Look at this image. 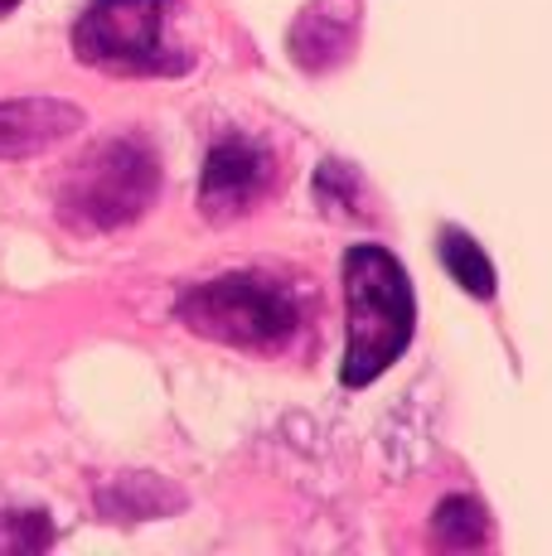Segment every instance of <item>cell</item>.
Listing matches in <instances>:
<instances>
[{"mask_svg":"<svg viewBox=\"0 0 552 556\" xmlns=\"http://www.w3.org/2000/svg\"><path fill=\"white\" fill-rule=\"evenodd\" d=\"M179 325H189L195 334L218 339V344L238 349H272L301 329V305L286 286L262 281V276H218V281L189 286L175 301Z\"/></svg>","mask_w":552,"mask_h":556,"instance_id":"obj_2","label":"cell"},{"mask_svg":"<svg viewBox=\"0 0 552 556\" xmlns=\"http://www.w3.org/2000/svg\"><path fill=\"white\" fill-rule=\"evenodd\" d=\"M185 498L179 489H170L161 475H116L98 489V508L112 522H136V518H165L175 513Z\"/></svg>","mask_w":552,"mask_h":556,"instance_id":"obj_8","label":"cell"},{"mask_svg":"<svg viewBox=\"0 0 552 556\" xmlns=\"http://www.w3.org/2000/svg\"><path fill=\"white\" fill-rule=\"evenodd\" d=\"M437 252H441V266L455 276V286H461L465 295L490 301L494 295V266H490V256H485V248L471 238V232L446 228L437 238Z\"/></svg>","mask_w":552,"mask_h":556,"instance_id":"obj_9","label":"cell"},{"mask_svg":"<svg viewBox=\"0 0 552 556\" xmlns=\"http://www.w3.org/2000/svg\"><path fill=\"white\" fill-rule=\"evenodd\" d=\"M83 126V112L59 98H10L0 102V160H29L68 141Z\"/></svg>","mask_w":552,"mask_h":556,"instance_id":"obj_7","label":"cell"},{"mask_svg":"<svg viewBox=\"0 0 552 556\" xmlns=\"http://www.w3.org/2000/svg\"><path fill=\"white\" fill-rule=\"evenodd\" d=\"M344 305H349V344H344V388H368L398 363L412 339V281L398 256L374 242L344 252Z\"/></svg>","mask_w":552,"mask_h":556,"instance_id":"obj_1","label":"cell"},{"mask_svg":"<svg viewBox=\"0 0 552 556\" xmlns=\"http://www.w3.org/2000/svg\"><path fill=\"white\" fill-rule=\"evenodd\" d=\"M175 0H92L73 25V53L108 73H185L189 53L170 45Z\"/></svg>","mask_w":552,"mask_h":556,"instance_id":"obj_4","label":"cell"},{"mask_svg":"<svg viewBox=\"0 0 552 556\" xmlns=\"http://www.w3.org/2000/svg\"><path fill=\"white\" fill-rule=\"evenodd\" d=\"M431 538L451 552H475L490 542V508L475 498H446L431 518Z\"/></svg>","mask_w":552,"mask_h":556,"instance_id":"obj_10","label":"cell"},{"mask_svg":"<svg viewBox=\"0 0 552 556\" xmlns=\"http://www.w3.org/2000/svg\"><path fill=\"white\" fill-rule=\"evenodd\" d=\"M354 194H359V179H354V169H349V165H339V160H325V165H321V175H315V199H321V203H330V208L354 213ZM330 208H325V213H330Z\"/></svg>","mask_w":552,"mask_h":556,"instance_id":"obj_11","label":"cell"},{"mask_svg":"<svg viewBox=\"0 0 552 556\" xmlns=\"http://www.w3.org/2000/svg\"><path fill=\"white\" fill-rule=\"evenodd\" d=\"M155 189H161L155 155L131 136H116V141H102L98 151H88L68 169V179L59 189V218L73 223V228L108 232L141 218L151 208Z\"/></svg>","mask_w":552,"mask_h":556,"instance_id":"obj_3","label":"cell"},{"mask_svg":"<svg viewBox=\"0 0 552 556\" xmlns=\"http://www.w3.org/2000/svg\"><path fill=\"white\" fill-rule=\"evenodd\" d=\"M20 5V0H0V15H10V10H15Z\"/></svg>","mask_w":552,"mask_h":556,"instance_id":"obj_12","label":"cell"},{"mask_svg":"<svg viewBox=\"0 0 552 556\" xmlns=\"http://www.w3.org/2000/svg\"><path fill=\"white\" fill-rule=\"evenodd\" d=\"M272 179V160L248 141H218L204 160V185H199V203L209 218H238L262 199Z\"/></svg>","mask_w":552,"mask_h":556,"instance_id":"obj_5","label":"cell"},{"mask_svg":"<svg viewBox=\"0 0 552 556\" xmlns=\"http://www.w3.org/2000/svg\"><path fill=\"white\" fill-rule=\"evenodd\" d=\"M354 39H359V0H311L296 15L286 49L305 73H325L335 63H344Z\"/></svg>","mask_w":552,"mask_h":556,"instance_id":"obj_6","label":"cell"}]
</instances>
